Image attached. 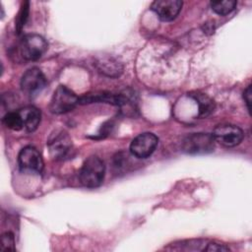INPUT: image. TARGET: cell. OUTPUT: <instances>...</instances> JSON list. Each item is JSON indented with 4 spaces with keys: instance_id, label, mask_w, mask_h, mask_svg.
<instances>
[{
    "instance_id": "17",
    "label": "cell",
    "mask_w": 252,
    "mask_h": 252,
    "mask_svg": "<svg viewBox=\"0 0 252 252\" xmlns=\"http://www.w3.org/2000/svg\"><path fill=\"white\" fill-rule=\"evenodd\" d=\"M15 248V238L14 234L10 231L5 232L2 235V245H1V250H12L14 251Z\"/></svg>"
},
{
    "instance_id": "5",
    "label": "cell",
    "mask_w": 252,
    "mask_h": 252,
    "mask_svg": "<svg viewBox=\"0 0 252 252\" xmlns=\"http://www.w3.org/2000/svg\"><path fill=\"white\" fill-rule=\"evenodd\" d=\"M158 144V138L150 132L135 137L130 144V152L137 158H147L153 155Z\"/></svg>"
},
{
    "instance_id": "3",
    "label": "cell",
    "mask_w": 252,
    "mask_h": 252,
    "mask_svg": "<svg viewBox=\"0 0 252 252\" xmlns=\"http://www.w3.org/2000/svg\"><path fill=\"white\" fill-rule=\"evenodd\" d=\"M47 49L46 40L39 34L28 33L19 43V53L25 60L35 61L39 59Z\"/></svg>"
},
{
    "instance_id": "1",
    "label": "cell",
    "mask_w": 252,
    "mask_h": 252,
    "mask_svg": "<svg viewBox=\"0 0 252 252\" xmlns=\"http://www.w3.org/2000/svg\"><path fill=\"white\" fill-rule=\"evenodd\" d=\"M105 174V165L96 156L89 157L83 163L79 177L81 183L88 188H95L101 185Z\"/></svg>"
},
{
    "instance_id": "13",
    "label": "cell",
    "mask_w": 252,
    "mask_h": 252,
    "mask_svg": "<svg viewBox=\"0 0 252 252\" xmlns=\"http://www.w3.org/2000/svg\"><path fill=\"white\" fill-rule=\"evenodd\" d=\"M3 124L14 131H20L24 128V122L19 111H11L6 113L2 118Z\"/></svg>"
},
{
    "instance_id": "4",
    "label": "cell",
    "mask_w": 252,
    "mask_h": 252,
    "mask_svg": "<svg viewBox=\"0 0 252 252\" xmlns=\"http://www.w3.org/2000/svg\"><path fill=\"white\" fill-rule=\"evenodd\" d=\"M79 103L76 94L65 86H59L53 93L49 102V110L54 114H62L72 110Z\"/></svg>"
},
{
    "instance_id": "8",
    "label": "cell",
    "mask_w": 252,
    "mask_h": 252,
    "mask_svg": "<svg viewBox=\"0 0 252 252\" xmlns=\"http://www.w3.org/2000/svg\"><path fill=\"white\" fill-rule=\"evenodd\" d=\"M46 85V78L38 68H31L27 70L21 79L22 91L29 94L33 95L41 92Z\"/></svg>"
},
{
    "instance_id": "2",
    "label": "cell",
    "mask_w": 252,
    "mask_h": 252,
    "mask_svg": "<svg viewBox=\"0 0 252 252\" xmlns=\"http://www.w3.org/2000/svg\"><path fill=\"white\" fill-rule=\"evenodd\" d=\"M215 143L212 134L192 133L183 139L181 149L188 155H206L214 151Z\"/></svg>"
},
{
    "instance_id": "16",
    "label": "cell",
    "mask_w": 252,
    "mask_h": 252,
    "mask_svg": "<svg viewBox=\"0 0 252 252\" xmlns=\"http://www.w3.org/2000/svg\"><path fill=\"white\" fill-rule=\"evenodd\" d=\"M28 15H29V2H24L22 7H21V10L18 14V17H17V22H16V30H17V32L20 33L22 32V29L23 27L25 26L26 22H27V19H28Z\"/></svg>"
},
{
    "instance_id": "9",
    "label": "cell",
    "mask_w": 252,
    "mask_h": 252,
    "mask_svg": "<svg viewBox=\"0 0 252 252\" xmlns=\"http://www.w3.org/2000/svg\"><path fill=\"white\" fill-rule=\"evenodd\" d=\"M182 7L180 0H157L153 2L151 9L164 22L172 21L179 14Z\"/></svg>"
},
{
    "instance_id": "12",
    "label": "cell",
    "mask_w": 252,
    "mask_h": 252,
    "mask_svg": "<svg viewBox=\"0 0 252 252\" xmlns=\"http://www.w3.org/2000/svg\"><path fill=\"white\" fill-rule=\"evenodd\" d=\"M190 96L197 102L199 107V117H207L215 109V103L207 94L196 92L190 94Z\"/></svg>"
},
{
    "instance_id": "6",
    "label": "cell",
    "mask_w": 252,
    "mask_h": 252,
    "mask_svg": "<svg viewBox=\"0 0 252 252\" xmlns=\"http://www.w3.org/2000/svg\"><path fill=\"white\" fill-rule=\"evenodd\" d=\"M212 135L216 142L224 147H235L244 138L242 129L233 124H220L214 129Z\"/></svg>"
},
{
    "instance_id": "11",
    "label": "cell",
    "mask_w": 252,
    "mask_h": 252,
    "mask_svg": "<svg viewBox=\"0 0 252 252\" xmlns=\"http://www.w3.org/2000/svg\"><path fill=\"white\" fill-rule=\"evenodd\" d=\"M19 112L24 122V128L28 132L35 131L40 123V111L34 106H26L19 110Z\"/></svg>"
},
{
    "instance_id": "15",
    "label": "cell",
    "mask_w": 252,
    "mask_h": 252,
    "mask_svg": "<svg viewBox=\"0 0 252 252\" xmlns=\"http://www.w3.org/2000/svg\"><path fill=\"white\" fill-rule=\"evenodd\" d=\"M100 65L99 70L100 72L103 73H107L108 76H113L114 73H116V75H118V72L121 70L119 69V65L117 62L112 61L111 59H107V60H102L98 63Z\"/></svg>"
},
{
    "instance_id": "18",
    "label": "cell",
    "mask_w": 252,
    "mask_h": 252,
    "mask_svg": "<svg viewBox=\"0 0 252 252\" xmlns=\"http://www.w3.org/2000/svg\"><path fill=\"white\" fill-rule=\"evenodd\" d=\"M251 93H252L251 86L249 85L243 93V98H244V101L246 103V106H247V109L249 112L251 111Z\"/></svg>"
},
{
    "instance_id": "14",
    "label": "cell",
    "mask_w": 252,
    "mask_h": 252,
    "mask_svg": "<svg viewBox=\"0 0 252 252\" xmlns=\"http://www.w3.org/2000/svg\"><path fill=\"white\" fill-rule=\"evenodd\" d=\"M236 5H237V2L235 0H224V1L211 2L212 10L220 16H224V15L231 13L235 9Z\"/></svg>"
},
{
    "instance_id": "7",
    "label": "cell",
    "mask_w": 252,
    "mask_h": 252,
    "mask_svg": "<svg viewBox=\"0 0 252 252\" xmlns=\"http://www.w3.org/2000/svg\"><path fill=\"white\" fill-rule=\"evenodd\" d=\"M18 163L20 169L28 173H40L43 168V160L39 152L32 146H27L20 151Z\"/></svg>"
},
{
    "instance_id": "10",
    "label": "cell",
    "mask_w": 252,
    "mask_h": 252,
    "mask_svg": "<svg viewBox=\"0 0 252 252\" xmlns=\"http://www.w3.org/2000/svg\"><path fill=\"white\" fill-rule=\"evenodd\" d=\"M50 155L54 158H61L69 152L72 141L69 135L64 131H56L51 135L47 142Z\"/></svg>"
}]
</instances>
